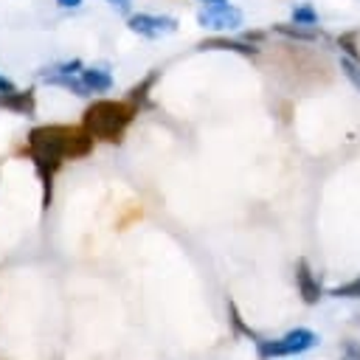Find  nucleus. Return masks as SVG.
Instances as JSON below:
<instances>
[{
  "label": "nucleus",
  "instance_id": "9d476101",
  "mask_svg": "<svg viewBox=\"0 0 360 360\" xmlns=\"http://www.w3.org/2000/svg\"><path fill=\"white\" fill-rule=\"evenodd\" d=\"M197 48H200V51H236V53H242V56H256V53H259V48H253V45H248V42H239V39H225V37L202 39Z\"/></svg>",
  "mask_w": 360,
  "mask_h": 360
},
{
  "label": "nucleus",
  "instance_id": "f257e3e1",
  "mask_svg": "<svg viewBox=\"0 0 360 360\" xmlns=\"http://www.w3.org/2000/svg\"><path fill=\"white\" fill-rule=\"evenodd\" d=\"M28 158L42 180V205H51V191H53V174L68 158H84L93 149V138L84 132V127H62V124H48V127H34L28 132Z\"/></svg>",
  "mask_w": 360,
  "mask_h": 360
},
{
  "label": "nucleus",
  "instance_id": "423d86ee",
  "mask_svg": "<svg viewBox=\"0 0 360 360\" xmlns=\"http://www.w3.org/2000/svg\"><path fill=\"white\" fill-rule=\"evenodd\" d=\"M127 25L129 31L146 37V39H158V37H166V34H174L177 31V20L174 17H166V14H146V11H138V14H129L127 17Z\"/></svg>",
  "mask_w": 360,
  "mask_h": 360
},
{
  "label": "nucleus",
  "instance_id": "9b49d317",
  "mask_svg": "<svg viewBox=\"0 0 360 360\" xmlns=\"http://www.w3.org/2000/svg\"><path fill=\"white\" fill-rule=\"evenodd\" d=\"M273 31L287 37V39H301V42H315L321 37L318 25H301V22H276Z\"/></svg>",
  "mask_w": 360,
  "mask_h": 360
},
{
  "label": "nucleus",
  "instance_id": "412c9836",
  "mask_svg": "<svg viewBox=\"0 0 360 360\" xmlns=\"http://www.w3.org/2000/svg\"><path fill=\"white\" fill-rule=\"evenodd\" d=\"M200 3H219V0H200Z\"/></svg>",
  "mask_w": 360,
  "mask_h": 360
},
{
  "label": "nucleus",
  "instance_id": "dca6fc26",
  "mask_svg": "<svg viewBox=\"0 0 360 360\" xmlns=\"http://www.w3.org/2000/svg\"><path fill=\"white\" fill-rule=\"evenodd\" d=\"M354 42H357V34H343V37H340V48L346 51V56L360 59V48H357Z\"/></svg>",
  "mask_w": 360,
  "mask_h": 360
},
{
  "label": "nucleus",
  "instance_id": "a211bd4d",
  "mask_svg": "<svg viewBox=\"0 0 360 360\" xmlns=\"http://www.w3.org/2000/svg\"><path fill=\"white\" fill-rule=\"evenodd\" d=\"M115 11H121V14H132V0H107Z\"/></svg>",
  "mask_w": 360,
  "mask_h": 360
},
{
  "label": "nucleus",
  "instance_id": "f03ea898",
  "mask_svg": "<svg viewBox=\"0 0 360 360\" xmlns=\"http://www.w3.org/2000/svg\"><path fill=\"white\" fill-rule=\"evenodd\" d=\"M135 115H138V107H135L129 98H124V101L98 98V101H93V104L82 112V127H84V132H87L93 141L118 143Z\"/></svg>",
  "mask_w": 360,
  "mask_h": 360
},
{
  "label": "nucleus",
  "instance_id": "6ab92c4d",
  "mask_svg": "<svg viewBox=\"0 0 360 360\" xmlns=\"http://www.w3.org/2000/svg\"><path fill=\"white\" fill-rule=\"evenodd\" d=\"M14 87H17V84H14L8 76H3V73H0V93H8V90H14Z\"/></svg>",
  "mask_w": 360,
  "mask_h": 360
},
{
  "label": "nucleus",
  "instance_id": "6e6552de",
  "mask_svg": "<svg viewBox=\"0 0 360 360\" xmlns=\"http://www.w3.org/2000/svg\"><path fill=\"white\" fill-rule=\"evenodd\" d=\"M295 284H298V292H301L304 304H318V298H321V284H318V278L312 276L307 259H298V262H295Z\"/></svg>",
  "mask_w": 360,
  "mask_h": 360
},
{
  "label": "nucleus",
  "instance_id": "2eb2a0df",
  "mask_svg": "<svg viewBox=\"0 0 360 360\" xmlns=\"http://www.w3.org/2000/svg\"><path fill=\"white\" fill-rule=\"evenodd\" d=\"M292 22H301V25H318V11H315L309 3H304V6L292 8Z\"/></svg>",
  "mask_w": 360,
  "mask_h": 360
},
{
  "label": "nucleus",
  "instance_id": "20e7f679",
  "mask_svg": "<svg viewBox=\"0 0 360 360\" xmlns=\"http://www.w3.org/2000/svg\"><path fill=\"white\" fill-rule=\"evenodd\" d=\"M318 343V335L312 329H292L281 338H273V340H264L259 338L256 340V357L259 360H273V357H295L307 349H312Z\"/></svg>",
  "mask_w": 360,
  "mask_h": 360
},
{
  "label": "nucleus",
  "instance_id": "39448f33",
  "mask_svg": "<svg viewBox=\"0 0 360 360\" xmlns=\"http://www.w3.org/2000/svg\"><path fill=\"white\" fill-rule=\"evenodd\" d=\"M197 22L202 28H211V31H233L245 22V14H242V8H236L228 0L202 3V8L197 11Z\"/></svg>",
  "mask_w": 360,
  "mask_h": 360
},
{
  "label": "nucleus",
  "instance_id": "4468645a",
  "mask_svg": "<svg viewBox=\"0 0 360 360\" xmlns=\"http://www.w3.org/2000/svg\"><path fill=\"white\" fill-rule=\"evenodd\" d=\"M329 295H335V298H360V276L352 278V281H346V284L332 287Z\"/></svg>",
  "mask_w": 360,
  "mask_h": 360
},
{
  "label": "nucleus",
  "instance_id": "f8f14e48",
  "mask_svg": "<svg viewBox=\"0 0 360 360\" xmlns=\"http://www.w3.org/2000/svg\"><path fill=\"white\" fill-rule=\"evenodd\" d=\"M340 73L352 82V87L360 93V59H352V56H340Z\"/></svg>",
  "mask_w": 360,
  "mask_h": 360
},
{
  "label": "nucleus",
  "instance_id": "f3484780",
  "mask_svg": "<svg viewBox=\"0 0 360 360\" xmlns=\"http://www.w3.org/2000/svg\"><path fill=\"white\" fill-rule=\"evenodd\" d=\"M340 360H360V343L343 340V354H340Z\"/></svg>",
  "mask_w": 360,
  "mask_h": 360
},
{
  "label": "nucleus",
  "instance_id": "7ed1b4c3",
  "mask_svg": "<svg viewBox=\"0 0 360 360\" xmlns=\"http://www.w3.org/2000/svg\"><path fill=\"white\" fill-rule=\"evenodd\" d=\"M276 65L281 79H287L292 87H321L332 82V68L323 56H318L315 51L298 48V45H284L276 53Z\"/></svg>",
  "mask_w": 360,
  "mask_h": 360
},
{
  "label": "nucleus",
  "instance_id": "aec40b11",
  "mask_svg": "<svg viewBox=\"0 0 360 360\" xmlns=\"http://www.w3.org/2000/svg\"><path fill=\"white\" fill-rule=\"evenodd\" d=\"M62 8H79L82 6V0H56Z\"/></svg>",
  "mask_w": 360,
  "mask_h": 360
},
{
  "label": "nucleus",
  "instance_id": "ddd939ff",
  "mask_svg": "<svg viewBox=\"0 0 360 360\" xmlns=\"http://www.w3.org/2000/svg\"><path fill=\"white\" fill-rule=\"evenodd\" d=\"M228 315H231V323H233V329H236L239 335H245V338H250V340H259V335H256L250 326H245V321H242V315H239V309H236L233 301H228Z\"/></svg>",
  "mask_w": 360,
  "mask_h": 360
},
{
  "label": "nucleus",
  "instance_id": "1a4fd4ad",
  "mask_svg": "<svg viewBox=\"0 0 360 360\" xmlns=\"http://www.w3.org/2000/svg\"><path fill=\"white\" fill-rule=\"evenodd\" d=\"M34 107H37V98H34V90H8V93H0V110H11L17 115H34Z\"/></svg>",
  "mask_w": 360,
  "mask_h": 360
},
{
  "label": "nucleus",
  "instance_id": "0eeeda50",
  "mask_svg": "<svg viewBox=\"0 0 360 360\" xmlns=\"http://www.w3.org/2000/svg\"><path fill=\"white\" fill-rule=\"evenodd\" d=\"M79 82H82V87L87 90V96L112 90V76H110V70H107V68H98V65H82V68H79Z\"/></svg>",
  "mask_w": 360,
  "mask_h": 360
}]
</instances>
